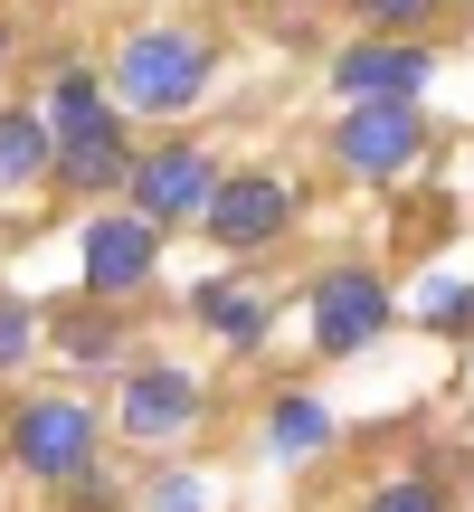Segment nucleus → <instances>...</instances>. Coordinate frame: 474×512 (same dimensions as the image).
I'll use <instances>...</instances> for the list:
<instances>
[{
  "instance_id": "nucleus-1",
  "label": "nucleus",
  "mask_w": 474,
  "mask_h": 512,
  "mask_svg": "<svg viewBox=\"0 0 474 512\" xmlns=\"http://www.w3.org/2000/svg\"><path fill=\"white\" fill-rule=\"evenodd\" d=\"M209 76H219V48H209L200 29H133L124 48H114L105 86L124 114H190L209 95Z\"/></svg>"
},
{
  "instance_id": "nucleus-2",
  "label": "nucleus",
  "mask_w": 474,
  "mask_h": 512,
  "mask_svg": "<svg viewBox=\"0 0 474 512\" xmlns=\"http://www.w3.org/2000/svg\"><path fill=\"white\" fill-rule=\"evenodd\" d=\"M10 465L29 484H48V494H76L86 475H105V418L86 399H67V389L19 399L10 408Z\"/></svg>"
},
{
  "instance_id": "nucleus-3",
  "label": "nucleus",
  "mask_w": 474,
  "mask_h": 512,
  "mask_svg": "<svg viewBox=\"0 0 474 512\" xmlns=\"http://www.w3.org/2000/svg\"><path fill=\"white\" fill-rule=\"evenodd\" d=\"M219 190H228V171L209 162L200 143H152L143 162H133V181H124V209L171 238V228H200L209 209H219Z\"/></svg>"
},
{
  "instance_id": "nucleus-4",
  "label": "nucleus",
  "mask_w": 474,
  "mask_h": 512,
  "mask_svg": "<svg viewBox=\"0 0 474 512\" xmlns=\"http://www.w3.org/2000/svg\"><path fill=\"white\" fill-rule=\"evenodd\" d=\"M418 152H427V105H342V124H332L342 181H399Z\"/></svg>"
},
{
  "instance_id": "nucleus-5",
  "label": "nucleus",
  "mask_w": 474,
  "mask_h": 512,
  "mask_svg": "<svg viewBox=\"0 0 474 512\" xmlns=\"http://www.w3.org/2000/svg\"><path fill=\"white\" fill-rule=\"evenodd\" d=\"M124 380V399H114V427H124L133 446H181L190 427H200V370H181V361H133V370H114Z\"/></svg>"
},
{
  "instance_id": "nucleus-6",
  "label": "nucleus",
  "mask_w": 474,
  "mask_h": 512,
  "mask_svg": "<svg viewBox=\"0 0 474 512\" xmlns=\"http://www.w3.org/2000/svg\"><path fill=\"white\" fill-rule=\"evenodd\" d=\"M389 285H380V266H332V275H313V351L323 361H351V351H370L389 332Z\"/></svg>"
},
{
  "instance_id": "nucleus-7",
  "label": "nucleus",
  "mask_w": 474,
  "mask_h": 512,
  "mask_svg": "<svg viewBox=\"0 0 474 512\" xmlns=\"http://www.w3.org/2000/svg\"><path fill=\"white\" fill-rule=\"evenodd\" d=\"M152 275H162V228L133 209H105L86 228V304H133Z\"/></svg>"
},
{
  "instance_id": "nucleus-8",
  "label": "nucleus",
  "mask_w": 474,
  "mask_h": 512,
  "mask_svg": "<svg viewBox=\"0 0 474 512\" xmlns=\"http://www.w3.org/2000/svg\"><path fill=\"white\" fill-rule=\"evenodd\" d=\"M427 38H351L332 57V95L342 105H418L427 95Z\"/></svg>"
},
{
  "instance_id": "nucleus-9",
  "label": "nucleus",
  "mask_w": 474,
  "mask_h": 512,
  "mask_svg": "<svg viewBox=\"0 0 474 512\" xmlns=\"http://www.w3.org/2000/svg\"><path fill=\"white\" fill-rule=\"evenodd\" d=\"M285 228H294V181H275V171H228V190L200 219V238L228 247V256H256V247L285 238Z\"/></svg>"
},
{
  "instance_id": "nucleus-10",
  "label": "nucleus",
  "mask_w": 474,
  "mask_h": 512,
  "mask_svg": "<svg viewBox=\"0 0 474 512\" xmlns=\"http://www.w3.org/2000/svg\"><path fill=\"white\" fill-rule=\"evenodd\" d=\"M133 162H143V152L124 143V105H105L95 124H67V133H57L48 181L67 190V200H105V190H124V181H133Z\"/></svg>"
},
{
  "instance_id": "nucleus-11",
  "label": "nucleus",
  "mask_w": 474,
  "mask_h": 512,
  "mask_svg": "<svg viewBox=\"0 0 474 512\" xmlns=\"http://www.w3.org/2000/svg\"><path fill=\"white\" fill-rule=\"evenodd\" d=\"M48 162H57V133H48V114H38V105H0V190H29V181H48Z\"/></svg>"
},
{
  "instance_id": "nucleus-12",
  "label": "nucleus",
  "mask_w": 474,
  "mask_h": 512,
  "mask_svg": "<svg viewBox=\"0 0 474 512\" xmlns=\"http://www.w3.org/2000/svg\"><path fill=\"white\" fill-rule=\"evenodd\" d=\"M266 446H275V456H323V446H332V408L304 399V389L275 399V408H266Z\"/></svg>"
},
{
  "instance_id": "nucleus-13",
  "label": "nucleus",
  "mask_w": 474,
  "mask_h": 512,
  "mask_svg": "<svg viewBox=\"0 0 474 512\" xmlns=\"http://www.w3.org/2000/svg\"><path fill=\"white\" fill-rule=\"evenodd\" d=\"M200 323L219 332V342H237V351L266 342V304H256V294H237V285H200Z\"/></svg>"
},
{
  "instance_id": "nucleus-14",
  "label": "nucleus",
  "mask_w": 474,
  "mask_h": 512,
  "mask_svg": "<svg viewBox=\"0 0 474 512\" xmlns=\"http://www.w3.org/2000/svg\"><path fill=\"white\" fill-rule=\"evenodd\" d=\"M105 313H114V304H105ZM105 313H57L48 332H57V342H67L86 370H124V332H114Z\"/></svg>"
},
{
  "instance_id": "nucleus-15",
  "label": "nucleus",
  "mask_w": 474,
  "mask_h": 512,
  "mask_svg": "<svg viewBox=\"0 0 474 512\" xmlns=\"http://www.w3.org/2000/svg\"><path fill=\"white\" fill-rule=\"evenodd\" d=\"M38 332H48V323H38V304H29L19 285H0V370H19V361H29V351H38Z\"/></svg>"
},
{
  "instance_id": "nucleus-16",
  "label": "nucleus",
  "mask_w": 474,
  "mask_h": 512,
  "mask_svg": "<svg viewBox=\"0 0 474 512\" xmlns=\"http://www.w3.org/2000/svg\"><path fill=\"white\" fill-rule=\"evenodd\" d=\"M143 512H209V475H190V465L152 475V484H143Z\"/></svg>"
},
{
  "instance_id": "nucleus-17",
  "label": "nucleus",
  "mask_w": 474,
  "mask_h": 512,
  "mask_svg": "<svg viewBox=\"0 0 474 512\" xmlns=\"http://www.w3.org/2000/svg\"><path fill=\"white\" fill-rule=\"evenodd\" d=\"M351 10H361L370 38H408V29H427V10H446V0H351Z\"/></svg>"
},
{
  "instance_id": "nucleus-18",
  "label": "nucleus",
  "mask_w": 474,
  "mask_h": 512,
  "mask_svg": "<svg viewBox=\"0 0 474 512\" xmlns=\"http://www.w3.org/2000/svg\"><path fill=\"white\" fill-rule=\"evenodd\" d=\"M370 512H446V484L437 475H399V484L370 494Z\"/></svg>"
},
{
  "instance_id": "nucleus-19",
  "label": "nucleus",
  "mask_w": 474,
  "mask_h": 512,
  "mask_svg": "<svg viewBox=\"0 0 474 512\" xmlns=\"http://www.w3.org/2000/svg\"><path fill=\"white\" fill-rule=\"evenodd\" d=\"M418 313H427L437 332H465V323H474V285H437V294H427Z\"/></svg>"
},
{
  "instance_id": "nucleus-20",
  "label": "nucleus",
  "mask_w": 474,
  "mask_h": 512,
  "mask_svg": "<svg viewBox=\"0 0 474 512\" xmlns=\"http://www.w3.org/2000/svg\"><path fill=\"white\" fill-rule=\"evenodd\" d=\"M0 57H10V19H0Z\"/></svg>"
}]
</instances>
